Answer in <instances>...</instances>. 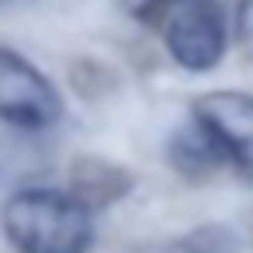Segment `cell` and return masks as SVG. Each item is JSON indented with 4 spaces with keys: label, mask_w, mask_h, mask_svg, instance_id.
I'll list each match as a JSON object with an SVG mask.
<instances>
[{
    "label": "cell",
    "mask_w": 253,
    "mask_h": 253,
    "mask_svg": "<svg viewBox=\"0 0 253 253\" xmlns=\"http://www.w3.org/2000/svg\"><path fill=\"white\" fill-rule=\"evenodd\" d=\"M0 4H8V0H0Z\"/></svg>",
    "instance_id": "obj_9"
},
{
    "label": "cell",
    "mask_w": 253,
    "mask_h": 253,
    "mask_svg": "<svg viewBox=\"0 0 253 253\" xmlns=\"http://www.w3.org/2000/svg\"><path fill=\"white\" fill-rule=\"evenodd\" d=\"M229 40H237V47H245V55H253V0H237L233 4Z\"/></svg>",
    "instance_id": "obj_7"
},
{
    "label": "cell",
    "mask_w": 253,
    "mask_h": 253,
    "mask_svg": "<svg viewBox=\"0 0 253 253\" xmlns=\"http://www.w3.org/2000/svg\"><path fill=\"white\" fill-rule=\"evenodd\" d=\"M123 4V12L134 20V24H146V28H154L158 24V16L174 4V0H119Z\"/></svg>",
    "instance_id": "obj_8"
},
{
    "label": "cell",
    "mask_w": 253,
    "mask_h": 253,
    "mask_svg": "<svg viewBox=\"0 0 253 253\" xmlns=\"http://www.w3.org/2000/svg\"><path fill=\"white\" fill-rule=\"evenodd\" d=\"M134 178L126 166L119 162H107V158H75L71 162V178H67V190L87 206V210H103V206H115L123 194H130Z\"/></svg>",
    "instance_id": "obj_5"
},
{
    "label": "cell",
    "mask_w": 253,
    "mask_h": 253,
    "mask_svg": "<svg viewBox=\"0 0 253 253\" xmlns=\"http://www.w3.org/2000/svg\"><path fill=\"white\" fill-rule=\"evenodd\" d=\"M166 158H170V166H174L182 178H210V174H217V170L225 166L221 154H217V146L210 142V134H206L194 119H186V123L170 134Z\"/></svg>",
    "instance_id": "obj_6"
},
{
    "label": "cell",
    "mask_w": 253,
    "mask_h": 253,
    "mask_svg": "<svg viewBox=\"0 0 253 253\" xmlns=\"http://www.w3.org/2000/svg\"><path fill=\"white\" fill-rule=\"evenodd\" d=\"M0 233L12 253H91L95 210H87L71 190L24 186L0 206Z\"/></svg>",
    "instance_id": "obj_1"
},
{
    "label": "cell",
    "mask_w": 253,
    "mask_h": 253,
    "mask_svg": "<svg viewBox=\"0 0 253 253\" xmlns=\"http://www.w3.org/2000/svg\"><path fill=\"white\" fill-rule=\"evenodd\" d=\"M154 28L166 55L190 75L213 71L229 51V12L221 0H174Z\"/></svg>",
    "instance_id": "obj_2"
},
{
    "label": "cell",
    "mask_w": 253,
    "mask_h": 253,
    "mask_svg": "<svg viewBox=\"0 0 253 253\" xmlns=\"http://www.w3.org/2000/svg\"><path fill=\"white\" fill-rule=\"evenodd\" d=\"M190 119L210 134L221 162L253 182V95L233 87L202 91L190 103Z\"/></svg>",
    "instance_id": "obj_4"
},
{
    "label": "cell",
    "mask_w": 253,
    "mask_h": 253,
    "mask_svg": "<svg viewBox=\"0 0 253 253\" xmlns=\"http://www.w3.org/2000/svg\"><path fill=\"white\" fill-rule=\"evenodd\" d=\"M63 119L59 87L16 47L0 43V123L12 130L40 134Z\"/></svg>",
    "instance_id": "obj_3"
}]
</instances>
